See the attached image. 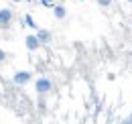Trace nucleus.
Instances as JSON below:
<instances>
[{
  "mask_svg": "<svg viewBox=\"0 0 132 124\" xmlns=\"http://www.w3.org/2000/svg\"><path fill=\"white\" fill-rule=\"evenodd\" d=\"M31 79H33V73H31V71L20 69V71H14V75H12V83L18 86V88H22V86L31 83Z\"/></svg>",
  "mask_w": 132,
  "mask_h": 124,
  "instance_id": "f257e3e1",
  "label": "nucleus"
},
{
  "mask_svg": "<svg viewBox=\"0 0 132 124\" xmlns=\"http://www.w3.org/2000/svg\"><path fill=\"white\" fill-rule=\"evenodd\" d=\"M35 90H37L39 96H45V94H49L53 90V81L49 78H39L35 81Z\"/></svg>",
  "mask_w": 132,
  "mask_h": 124,
  "instance_id": "f03ea898",
  "label": "nucleus"
},
{
  "mask_svg": "<svg viewBox=\"0 0 132 124\" xmlns=\"http://www.w3.org/2000/svg\"><path fill=\"white\" fill-rule=\"evenodd\" d=\"M12 18H14V12L12 8H0V29H8L12 25Z\"/></svg>",
  "mask_w": 132,
  "mask_h": 124,
  "instance_id": "7ed1b4c3",
  "label": "nucleus"
},
{
  "mask_svg": "<svg viewBox=\"0 0 132 124\" xmlns=\"http://www.w3.org/2000/svg\"><path fill=\"white\" fill-rule=\"evenodd\" d=\"M24 47L29 51H37V49H41V41L37 39V35H27L24 37Z\"/></svg>",
  "mask_w": 132,
  "mask_h": 124,
  "instance_id": "20e7f679",
  "label": "nucleus"
},
{
  "mask_svg": "<svg viewBox=\"0 0 132 124\" xmlns=\"http://www.w3.org/2000/svg\"><path fill=\"white\" fill-rule=\"evenodd\" d=\"M37 39L41 41V45H49L53 35H51V31H47V29H39V31H37Z\"/></svg>",
  "mask_w": 132,
  "mask_h": 124,
  "instance_id": "39448f33",
  "label": "nucleus"
},
{
  "mask_svg": "<svg viewBox=\"0 0 132 124\" xmlns=\"http://www.w3.org/2000/svg\"><path fill=\"white\" fill-rule=\"evenodd\" d=\"M53 16H55L57 20H63L67 16V8L63 4H55V6H53Z\"/></svg>",
  "mask_w": 132,
  "mask_h": 124,
  "instance_id": "423d86ee",
  "label": "nucleus"
},
{
  "mask_svg": "<svg viewBox=\"0 0 132 124\" xmlns=\"http://www.w3.org/2000/svg\"><path fill=\"white\" fill-rule=\"evenodd\" d=\"M24 25L31 27V29H35V31H39V27H37V22L33 20V16H31V14H24Z\"/></svg>",
  "mask_w": 132,
  "mask_h": 124,
  "instance_id": "0eeeda50",
  "label": "nucleus"
},
{
  "mask_svg": "<svg viewBox=\"0 0 132 124\" xmlns=\"http://www.w3.org/2000/svg\"><path fill=\"white\" fill-rule=\"evenodd\" d=\"M41 2V6H45V8H53L55 4H57V0H39Z\"/></svg>",
  "mask_w": 132,
  "mask_h": 124,
  "instance_id": "6e6552de",
  "label": "nucleus"
},
{
  "mask_svg": "<svg viewBox=\"0 0 132 124\" xmlns=\"http://www.w3.org/2000/svg\"><path fill=\"white\" fill-rule=\"evenodd\" d=\"M96 2H98V6H102V8H108V6H112L114 0H96Z\"/></svg>",
  "mask_w": 132,
  "mask_h": 124,
  "instance_id": "1a4fd4ad",
  "label": "nucleus"
},
{
  "mask_svg": "<svg viewBox=\"0 0 132 124\" xmlns=\"http://www.w3.org/2000/svg\"><path fill=\"white\" fill-rule=\"evenodd\" d=\"M6 57H8V53H6V51H4L2 47H0V63H4V61H6Z\"/></svg>",
  "mask_w": 132,
  "mask_h": 124,
  "instance_id": "9d476101",
  "label": "nucleus"
},
{
  "mask_svg": "<svg viewBox=\"0 0 132 124\" xmlns=\"http://www.w3.org/2000/svg\"><path fill=\"white\" fill-rule=\"evenodd\" d=\"M14 2H18V0H14Z\"/></svg>",
  "mask_w": 132,
  "mask_h": 124,
  "instance_id": "9b49d317",
  "label": "nucleus"
},
{
  "mask_svg": "<svg viewBox=\"0 0 132 124\" xmlns=\"http://www.w3.org/2000/svg\"><path fill=\"white\" fill-rule=\"evenodd\" d=\"M118 124H122V122H118Z\"/></svg>",
  "mask_w": 132,
  "mask_h": 124,
  "instance_id": "f8f14e48",
  "label": "nucleus"
},
{
  "mask_svg": "<svg viewBox=\"0 0 132 124\" xmlns=\"http://www.w3.org/2000/svg\"><path fill=\"white\" fill-rule=\"evenodd\" d=\"M130 2H132V0H130Z\"/></svg>",
  "mask_w": 132,
  "mask_h": 124,
  "instance_id": "ddd939ff",
  "label": "nucleus"
}]
</instances>
